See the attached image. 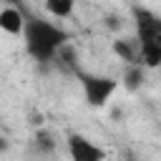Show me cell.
<instances>
[{
  "instance_id": "obj_1",
  "label": "cell",
  "mask_w": 161,
  "mask_h": 161,
  "mask_svg": "<svg viewBox=\"0 0 161 161\" xmlns=\"http://www.w3.org/2000/svg\"><path fill=\"white\" fill-rule=\"evenodd\" d=\"M20 38H23L25 53L38 63H53L58 53L70 43V33L63 25L38 15H28Z\"/></svg>"
},
{
  "instance_id": "obj_2",
  "label": "cell",
  "mask_w": 161,
  "mask_h": 161,
  "mask_svg": "<svg viewBox=\"0 0 161 161\" xmlns=\"http://www.w3.org/2000/svg\"><path fill=\"white\" fill-rule=\"evenodd\" d=\"M131 20L141 45V63L146 68H161V15L143 5H131Z\"/></svg>"
},
{
  "instance_id": "obj_3",
  "label": "cell",
  "mask_w": 161,
  "mask_h": 161,
  "mask_svg": "<svg viewBox=\"0 0 161 161\" xmlns=\"http://www.w3.org/2000/svg\"><path fill=\"white\" fill-rule=\"evenodd\" d=\"M73 75H75V80H78V86H80V91H83L86 103L93 106V108L106 106V103L113 98V93L118 91V86H121V80H116V78H111V75H98V73L83 70L80 65L73 70Z\"/></svg>"
},
{
  "instance_id": "obj_4",
  "label": "cell",
  "mask_w": 161,
  "mask_h": 161,
  "mask_svg": "<svg viewBox=\"0 0 161 161\" xmlns=\"http://www.w3.org/2000/svg\"><path fill=\"white\" fill-rule=\"evenodd\" d=\"M65 148H68V156L73 161H101V158H106V151L101 146H96L91 138H86L83 133H68Z\"/></svg>"
},
{
  "instance_id": "obj_5",
  "label": "cell",
  "mask_w": 161,
  "mask_h": 161,
  "mask_svg": "<svg viewBox=\"0 0 161 161\" xmlns=\"http://www.w3.org/2000/svg\"><path fill=\"white\" fill-rule=\"evenodd\" d=\"M25 20H28V13H23V8L5 5V8L0 10V28H3L8 35H23Z\"/></svg>"
},
{
  "instance_id": "obj_6",
  "label": "cell",
  "mask_w": 161,
  "mask_h": 161,
  "mask_svg": "<svg viewBox=\"0 0 161 161\" xmlns=\"http://www.w3.org/2000/svg\"><path fill=\"white\" fill-rule=\"evenodd\" d=\"M113 53L123 60V63H141V45H138V38L131 35V38H116L111 43Z\"/></svg>"
},
{
  "instance_id": "obj_7",
  "label": "cell",
  "mask_w": 161,
  "mask_h": 161,
  "mask_svg": "<svg viewBox=\"0 0 161 161\" xmlns=\"http://www.w3.org/2000/svg\"><path fill=\"white\" fill-rule=\"evenodd\" d=\"M143 75H146V65H143V63H126L121 86H123L126 91H138V88L143 86Z\"/></svg>"
},
{
  "instance_id": "obj_8",
  "label": "cell",
  "mask_w": 161,
  "mask_h": 161,
  "mask_svg": "<svg viewBox=\"0 0 161 161\" xmlns=\"http://www.w3.org/2000/svg\"><path fill=\"white\" fill-rule=\"evenodd\" d=\"M73 10H75V0H45V13L55 20L70 18Z\"/></svg>"
},
{
  "instance_id": "obj_9",
  "label": "cell",
  "mask_w": 161,
  "mask_h": 161,
  "mask_svg": "<svg viewBox=\"0 0 161 161\" xmlns=\"http://www.w3.org/2000/svg\"><path fill=\"white\" fill-rule=\"evenodd\" d=\"M33 143H35V148L40 151V156L43 153H53L55 151V138H53V133H48V131H38L35 133V138H33Z\"/></svg>"
}]
</instances>
